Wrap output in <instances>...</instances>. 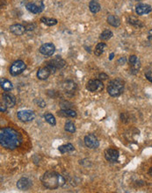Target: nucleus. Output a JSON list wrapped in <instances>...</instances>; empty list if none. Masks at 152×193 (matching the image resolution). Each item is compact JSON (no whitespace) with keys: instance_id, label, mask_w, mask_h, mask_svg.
<instances>
[{"instance_id":"27","label":"nucleus","mask_w":152,"mask_h":193,"mask_svg":"<svg viewBox=\"0 0 152 193\" xmlns=\"http://www.w3.org/2000/svg\"><path fill=\"white\" fill-rule=\"evenodd\" d=\"M64 129H65L66 132H69V133H75L76 132V127H75V124L73 123L72 121H67L64 126Z\"/></svg>"},{"instance_id":"5","label":"nucleus","mask_w":152,"mask_h":193,"mask_svg":"<svg viewBox=\"0 0 152 193\" xmlns=\"http://www.w3.org/2000/svg\"><path fill=\"white\" fill-rule=\"evenodd\" d=\"M26 69H27L26 63L23 61L18 60V61H15L10 67V74L13 76H16L23 73Z\"/></svg>"},{"instance_id":"33","label":"nucleus","mask_w":152,"mask_h":193,"mask_svg":"<svg viewBox=\"0 0 152 193\" xmlns=\"http://www.w3.org/2000/svg\"><path fill=\"white\" fill-rule=\"evenodd\" d=\"M107 77H108V75H106L105 73H101V74H99V75H98V79H100L101 81L106 80Z\"/></svg>"},{"instance_id":"26","label":"nucleus","mask_w":152,"mask_h":193,"mask_svg":"<svg viewBox=\"0 0 152 193\" xmlns=\"http://www.w3.org/2000/svg\"><path fill=\"white\" fill-rule=\"evenodd\" d=\"M128 23H129L130 25L137 27V28L143 27V24H142L139 19H137L136 18H135V17H128Z\"/></svg>"},{"instance_id":"7","label":"nucleus","mask_w":152,"mask_h":193,"mask_svg":"<svg viewBox=\"0 0 152 193\" xmlns=\"http://www.w3.org/2000/svg\"><path fill=\"white\" fill-rule=\"evenodd\" d=\"M17 117L22 122H30L35 118V113L31 110H23L18 112Z\"/></svg>"},{"instance_id":"36","label":"nucleus","mask_w":152,"mask_h":193,"mask_svg":"<svg viewBox=\"0 0 152 193\" xmlns=\"http://www.w3.org/2000/svg\"><path fill=\"white\" fill-rule=\"evenodd\" d=\"M148 39H149V41H151L152 42V35H149Z\"/></svg>"},{"instance_id":"25","label":"nucleus","mask_w":152,"mask_h":193,"mask_svg":"<svg viewBox=\"0 0 152 193\" xmlns=\"http://www.w3.org/2000/svg\"><path fill=\"white\" fill-rule=\"evenodd\" d=\"M41 23H43V24L49 26V27H53V26H55L57 24V19H50V18H46V17H42L41 19Z\"/></svg>"},{"instance_id":"23","label":"nucleus","mask_w":152,"mask_h":193,"mask_svg":"<svg viewBox=\"0 0 152 193\" xmlns=\"http://www.w3.org/2000/svg\"><path fill=\"white\" fill-rule=\"evenodd\" d=\"M58 149H59L61 154H65V153L72 152V151L74 150V146L71 144V143H68V144L60 146Z\"/></svg>"},{"instance_id":"3","label":"nucleus","mask_w":152,"mask_h":193,"mask_svg":"<svg viewBox=\"0 0 152 193\" xmlns=\"http://www.w3.org/2000/svg\"><path fill=\"white\" fill-rule=\"evenodd\" d=\"M124 91V82L117 78L110 81L107 85V92L111 96H119Z\"/></svg>"},{"instance_id":"35","label":"nucleus","mask_w":152,"mask_h":193,"mask_svg":"<svg viewBox=\"0 0 152 193\" xmlns=\"http://www.w3.org/2000/svg\"><path fill=\"white\" fill-rule=\"evenodd\" d=\"M35 27V26H34L33 24H29L28 26L26 27V29H27V30H33V27Z\"/></svg>"},{"instance_id":"39","label":"nucleus","mask_w":152,"mask_h":193,"mask_svg":"<svg viewBox=\"0 0 152 193\" xmlns=\"http://www.w3.org/2000/svg\"><path fill=\"white\" fill-rule=\"evenodd\" d=\"M149 35H152V29L149 31Z\"/></svg>"},{"instance_id":"14","label":"nucleus","mask_w":152,"mask_h":193,"mask_svg":"<svg viewBox=\"0 0 152 193\" xmlns=\"http://www.w3.org/2000/svg\"><path fill=\"white\" fill-rule=\"evenodd\" d=\"M31 186H32V182L27 177H22L17 182V187L19 190L21 191H27Z\"/></svg>"},{"instance_id":"15","label":"nucleus","mask_w":152,"mask_h":193,"mask_svg":"<svg viewBox=\"0 0 152 193\" xmlns=\"http://www.w3.org/2000/svg\"><path fill=\"white\" fill-rule=\"evenodd\" d=\"M2 99L3 102L7 105V107H13L16 104V98L13 95L10 93H5L2 95Z\"/></svg>"},{"instance_id":"17","label":"nucleus","mask_w":152,"mask_h":193,"mask_svg":"<svg viewBox=\"0 0 152 193\" xmlns=\"http://www.w3.org/2000/svg\"><path fill=\"white\" fill-rule=\"evenodd\" d=\"M52 74V72L49 70L48 67H43V68H41L40 70L37 71V77L40 80H46L49 77V75Z\"/></svg>"},{"instance_id":"37","label":"nucleus","mask_w":152,"mask_h":193,"mask_svg":"<svg viewBox=\"0 0 152 193\" xmlns=\"http://www.w3.org/2000/svg\"><path fill=\"white\" fill-rule=\"evenodd\" d=\"M114 53H112V54H111V55H110V58H109V59H110V60L113 59V58H114Z\"/></svg>"},{"instance_id":"19","label":"nucleus","mask_w":152,"mask_h":193,"mask_svg":"<svg viewBox=\"0 0 152 193\" xmlns=\"http://www.w3.org/2000/svg\"><path fill=\"white\" fill-rule=\"evenodd\" d=\"M26 7L30 12L34 13V14H38L43 10V6H37L36 4H33V3H28V4H27Z\"/></svg>"},{"instance_id":"2","label":"nucleus","mask_w":152,"mask_h":193,"mask_svg":"<svg viewBox=\"0 0 152 193\" xmlns=\"http://www.w3.org/2000/svg\"><path fill=\"white\" fill-rule=\"evenodd\" d=\"M41 183L44 187L49 190H55L62 187L65 183V179L60 174L54 171H47L41 178Z\"/></svg>"},{"instance_id":"11","label":"nucleus","mask_w":152,"mask_h":193,"mask_svg":"<svg viewBox=\"0 0 152 193\" xmlns=\"http://www.w3.org/2000/svg\"><path fill=\"white\" fill-rule=\"evenodd\" d=\"M129 65H130V70L133 74H136L140 70L141 62L139 58L136 55H131L129 57Z\"/></svg>"},{"instance_id":"21","label":"nucleus","mask_w":152,"mask_h":193,"mask_svg":"<svg viewBox=\"0 0 152 193\" xmlns=\"http://www.w3.org/2000/svg\"><path fill=\"white\" fill-rule=\"evenodd\" d=\"M1 88L5 91H10L13 89V84H11V81L2 78L1 79Z\"/></svg>"},{"instance_id":"1","label":"nucleus","mask_w":152,"mask_h":193,"mask_svg":"<svg viewBox=\"0 0 152 193\" xmlns=\"http://www.w3.org/2000/svg\"><path fill=\"white\" fill-rule=\"evenodd\" d=\"M22 138L16 130L5 127L0 130V144L6 149H15L21 144Z\"/></svg>"},{"instance_id":"13","label":"nucleus","mask_w":152,"mask_h":193,"mask_svg":"<svg viewBox=\"0 0 152 193\" xmlns=\"http://www.w3.org/2000/svg\"><path fill=\"white\" fill-rule=\"evenodd\" d=\"M151 6L147 5V4H138L136 6V12L138 15H144V14H149L151 12Z\"/></svg>"},{"instance_id":"32","label":"nucleus","mask_w":152,"mask_h":193,"mask_svg":"<svg viewBox=\"0 0 152 193\" xmlns=\"http://www.w3.org/2000/svg\"><path fill=\"white\" fill-rule=\"evenodd\" d=\"M6 109H7V105L2 101L1 104H0V111H1L2 113H4V112H6Z\"/></svg>"},{"instance_id":"22","label":"nucleus","mask_w":152,"mask_h":193,"mask_svg":"<svg viewBox=\"0 0 152 193\" xmlns=\"http://www.w3.org/2000/svg\"><path fill=\"white\" fill-rule=\"evenodd\" d=\"M107 23L109 25H111L112 27H118L120 25V20L118 17L114 16V15H109L107 17Z\"/></svg>"},{"instance_id":"6","label":"nucleus","mask_w":152,"mask_h":193,"mask_svg":"<svg viewBox=\"0 0 152 193\" xmlns=\"http://www.w3.org/2000/svg\"><path fill=\"white\" fill-rule=\"evenodd\" d=\"M86 89L91 92H98L104 89L103 82L100 79H92L86 84Z\"/></svg>"},{"instance_id":"8","label":"nucleus","mask_w":152,"mask_h":193,"mask_svg":"<svg viewBox=\"0 0 152 193\" xmlns=\"http://www.w3.org/2000/svg\"><path fill=\"white\" fill-rule=\"evenodd\" d=\"M84 141H85V144L87 148H92V149L97 148L99 146V141H98L97 136L93 134H89L85 135V139H84Z\"/></svg>"},{"instance_id":"20","label":"nucleus","mask_w":152,"mask_h":193,"mask_svg":"<svg viewBox=\"0 0 152 193\" xmlns=\"http://www.w3.org/2000/svg\"><path fill=\"white\" fill-rule=\"evenodd\" d=\"M89 8H90V11L93 13H98L101 9V6L97 0H92L89 3Z\"/></svg>"},{"instance_id":"10","label":"nucleus","mask_w":152,"mask_h":193,"mask_svg":"<svg viewBox=\"0 0 152 193\" xmlns=\"http://www.w3.org/2000/svg\"><path fill=\"white\" fill-rule=\"evenodd\" d=\"M39 51L41 54H43L45 56H52L55 51V47L52 43H45L41 46Z\"/></svg>"},{"instance_id":"40","label":"nucleus","mask_w":152,"mask_h":193,"mask_svg":"<svg viewBox=\"0 0 152 193\" xmlns=\"http://www.w3.org/2000/svg\"><path fill=\"white\" fill-rule=\"evenodd\" d=\"M136 1H141V0H136Z\"/></svg>"},{"instance_id":"9","label":"nucleus","mask_w":152,"mask_h":193,"mask_svg":"<svg viewBox=\"0 0 152 193\" xmlns=\"http://www.w3.org/2000/svg\"><path fill=\"white\" fill-rule=\"evenodd\" d=\"M104 155H105L106 160L109 162H116L119 160V151L115 149V148H109L107 149H106Z\"/></svg>"},{"instance_id":"29","label":"nucleus","mask_w":152,"mask_h":193,"mask_svg":"<svg viewBox=\"0 0 152 193\" xmlns=\"http://www.w3.org/2000/svg\"><path fill=\"white\" fill-rule=\"evenodd\" d=\"M113 35H114V33L112 31H110V30H105L104 32H102V33L100 34V40H102V41H108L109 39H111V38L113 37Z\"/></svg>"},{"instance_id":"16","label":"nucleus","mask_w":152,"mask_h":193,"mask_svg":"<svg viewBox=\"0 0 152 193\" xmlns=\"http://www.w3.org/2000/svg\"><path fill=\"white\" fill-rule=\"evenodd\" d=\"M26 30H27L26 27H24L23 25H20V24H15V25H12L10 27L11 32H12L15 35H18V36H20L22 34H24Z\"/></svg>"},{"instance_id":"4","label":"nucleus","mask_w":152,"mask_h":193,"mask_svg":"<svg viewBox=\"0 0 152 193\" xmlns=\"http://www.w3.org/2000/svg\"><path fill=\"white\" fill-rule=\"evenodd\" d=\"M65 63H66L65 61L63 59L61 56L56 55L54 58H53L52 60H50L49 62H47L46 67H48L49 69V70H50L52 73H54L57 70L63 69V68L65 66Z\"/></svg>"},{"instance_id":"38","label":"nucleus","mask_w":152,"mask_h":193,"mask_svg":"<svg viewBox=\"0 0 152 193\" xmlns=\"http://www.w3.org/2000/svg\"><path fill=\"white\" fill-rule=\"evenodd\" d=\"M149 173H150V175L152 177V168H150V172H149Z\"/></svg>"},{"instance_id":"34","label":"nucleus","mask_w":152,"mask_h":193,"mask_svg":"<svg viewBox=\"0 0 152 193\" xmlns=\"http://www.w3.org/2000/svg\"><path fill=\"white\" fill-rule=\"evenodd\" d=\"M118 62H119V64H124V63H126V58L125 57H121L120 59L118 61Z\"/></svg>"},{"instance_id":"18","label":"nucleus","mask_w":152,"mask_h":193,"mask_svg":"<svg viewBox=\"0 0 152 193\" xmlns=\"http://www.w3.org/2000/svg\"><path fill=\"white\" fill-rule=\"evenodd\" d=\"M57 115L60 117H64V118H76V113L75 111L71 109H63L57 112Z\"/></svg>"},{"instance_id":"28","label":"nucleus","mask_w":152,"mask_h":193,"mask_svg":"<svg viewBox=\"0 0 152 193\" xmlns=\"http://www.w3.org/2000/svg\"><path fill=\"white\" fill-rule=\"evenodd\" d=\"M44 118H45V120H46L49 125H51V126H53V127L56 125L55 118H54V117L51 114V113H46V114H44Z\"/></svg>"},{"instance_id":"12","label":"nucleus","mask_w":152,"mask_h":193,"mask_svg":"<svg viewBox=\"0 0 152 193\" xmlns=\"http://www.w3.org/2000/svg\"><path fill=\"white\" fill-rule=\"evenodd\" d=\"M63 89L67 94L72 95L76 91V84L75 82L71 80H67L63 84Z\"/></svg>"},{"instance_id":"30","label":"nucleus","mask_w":152,"mask_h":193,"mask_svg":"<svg viewBox=\"0 0 152 193\" xmlns=\"http://www.w3.org/2000/svg\"><path fill=\"white\" fill-rule=\"evenodd\" d=\"M35 103H37L38 106H41V107H45V106H46V103L44 102V100L41 99V98H39L37 100H35Z\"/></svg>"},{"instance_id":"31","label":"nucleus","mask_w":152,"mask_h":193,"mask_svg":"<svg viewBox=\"0 0 152 193\" xmlns=\"http://www.w3.org/2000/svg\"><path fill=\"white\" fill-rule=\"evenodd\" d=\"M145 76L148 80L150 81V83H152V71H147L145 73Z\"/></svg>"},{"instance_id":"24","label":"nucleus","mask_w":152,"mask_h":193,"mask_svg":"<svg viewBox=\"0 0 152 193\" xmlns=\"http://www.w3.org/2000/svg\"><path fill=\"white\" fill-rule=\"evenodd\" d=\"M106 48V45L104 42L98 43V45L96 46V48H95V50H94V54H95V55H96V56L101 55V54L104 53V51H105Z\"/></svg>"}]
</instances>
